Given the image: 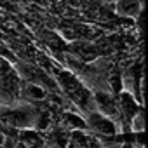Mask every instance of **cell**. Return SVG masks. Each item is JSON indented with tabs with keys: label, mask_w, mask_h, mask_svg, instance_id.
<instances>
[{
	"label": "cell",
	"mask_w": 148,
	"mask_h": 148,
	"mask_svg": "<svg viewBox=\"0 0 148 148\" xmlns=\"http://www.w3.org/2000/svg\"><path fill=\"white\" fill-rule=\"evenodd\" d=\"M86 124H87V129L98 132L96 136H99V134H101V136H113V134L117 132L115 124H113L108 117L99 115V113H92V115L89 117V122H86Z\"/></svg>",
	"instance_id": "6da1fadb"
},
{
	"label": "cell",
	"mask_w": 148,
	"mask_h": 148,
	"mask_svg": "<svg viewBox=\"0 0 148 148\" xmlns=\"http://www.w3.org/2000/svg\"><path fill=\"white\" fill-rule=\"evenodd\" d=\"M66 148H99V143L94 134H87L84 131H73L68 136Z\"/></svg>",
	"instance_id": "7a4b0ae2"
},
{
	"label": "cell",
	"mask_w": 148,
	"mask_h": 148,
	"mask_svg": "<svg viewBox=\"0 0 148 148\" xmlns=\"http://www.w3.org/2000/svg\"><path fill=\"white\" fill-rule=\"evenodd\" d=\"M18 141L28 148H47V139L35 129H21V132L18 134Z\"/></svg>",
	"instance_id": "3957f363"
},
{
	"label": "cell",
	"mask_w": 148,
	"mask_h": 148,
	"mask_svg": "<svg viewBox=\"0 0 148 148\" xmlns=\"http://www.w3.org/2000/svg\"><path fill=\"white\" fill-rule=\"evenodd\" d=\"M4 141H5V134L0 131V146H4Z\"/></svg>",
	"instance_id": "277c9868"
},
{
	"label": "cell",
	"mask_w": 148,
	"mask_h": 148,
	"mask_svg": "<svg viewBox=\"0 0 148 148\" xmlns=\"http://www.w3.org/2000/svg\"><path fill=\"white\" fill-rule=\"evenodd\" d=\"M14 148H28V146H25V145H23V143H19V141H18V143H16V146H14Z\"/></svg>",
	"instance_id": "5b68a950"
}]
</instances>
